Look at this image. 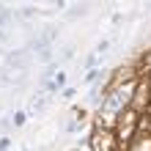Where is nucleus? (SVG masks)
Returning <instances> with one entry per match:
<instances>
[{
    "instance_id": "1",
    "label": "nucleus",
    "mask_w": 151,
    "mask_h": 151,
    "mask_svg": "<svg viewBox=\"0 0 151 151\" xmlns=\"http://www.w3.org/2000/svg\"><path fill=\"white\" fill-rule=\"evenodd\" d=\"M129 91H132V85H127V88H118V91H113L110 96H107V102L102 104V113L104 115H115L124 104H127V96H129Z\"/></svg>"
},
{
    "instance_id": "2",
    "label": "nucleus",
    "mask_w": 151,
    "mask_h": 151,
    "mask_svg": "<svg viewBox=\"0 0 151 151\" xmlns=\"http://www.w3.org/2000/svg\"><path fill=\"white\" fill-rule=\"evenodd\" d=\"M96 151H113V137H107V132H96Z\"/></svg>"
},
{
    "instance_id": "3",
    "label": "nucleus",
    "mask_w": 151,
    "mask_h": 151,
    "mask_svg": "<svg viewBox=\"0 0 151 151\" xmlns=\"http://www.w3.org/2000/svg\"><path fill=\"white\" fill-rule=\"evenodd\" d=\"M25 118H28V115L19 110V113H14V121H11V124H14V127H22V124H25Z\"/></svg>"
},
{
    "instance_id": "4",
    "label": "nucleus",
    "mask_w": 151,
    "mask_h": 151,
    "mask_svg": "<svg viewBox=\"0 0 151 151\" xmlns=\"http://www.w3.org/2000/svg\"><path fill=\"white\" fill-rule=\"evenodd\" d=\"M8 19H11V11L8 8H0V25H6Z\"/></svg>"
},
{
    "instance_id": "5",
    "label": "nucleus",
    "mask_w": 151,
    "mask_h": 151,
    "mask_svg": "<svg viewBox=\"0 0 151 151\" xmlns=\"http://www.w3.org/2000/svg\"><path fill=\"white\" fill-rule=\"evenodd\" d=\"M33 14H36V8H30V6H28V8H22V11H19V17H22V19H30Z\"/></svg>"
},
{
    "instance_id": "6",
    "label": "nucleus",
    "mask_w": 151,
    "mask_h": 151,
    "mask_svg": "<svg viewBox=\"0 0 151 151\" xmlns=\"http://www.w3.org/2000/svg\"><path fill=\"white\" fill-rule=\"evenodd\" d=\"M8 146H11V140H8V137H0V151H8Z\"/></svg>"
},
{
    "instance_id": "7",
    "label": "nucleus",
    "mask_w": 151,
    "mask_h": 151,
    "mask_svg": "<svg viewBox=\"0 0 151 151\" xmlns=\"http://www.w3.org/2000/svg\"><path fill=\"white\" fill-rule=\"evenodd\" d=\"M3 39H6V33H3V30H0V41H3Z\"/></svg>"
}]
</instances>
